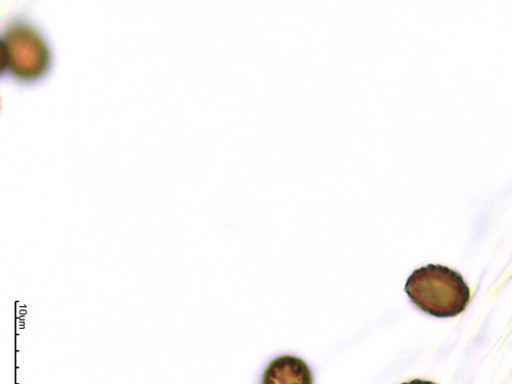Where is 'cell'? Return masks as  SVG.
Wrapping results in <instances>:
<instances>
[{"instance_id": "obj_1", "label": "cell", "mask_w": 512, "mask_h": 384, "mask_svg": "<svg viewBox=\"0 0 512 384\" xmlns=\"http://www.w3.org/2000/svg\"><path fill=\"white\" fill-rule=\"evenodd\" d=\"M405 291L417 308L438 318L460 315L471 301V291L462 276L444 266L429 265L414 271Z\"/></svg>"}, {"instance_id": "obj_2", "label": "cell", "mask_w": 512, "mask_h": 384, "mask_svg": "<svg viewBox=\"0 0 512 384\" xmlns=\"http://www.w3.org/2000/svg\"><path fill=\"white\" fill-rule=\"evenodd\" d=\"M6 65L22 78L38 77L48 66L49 52L44 41L27 26H17L8 32Z\"/></svg>"}, {"instance_id": "obj_3", "label": "cell", "mask_w": 512, "mask_h": 384, "mask_svg": "<svg viewBox=\"0 0 512 384\" xmlns=\"http://www.w3.org/2000/svg\"><path fill=\"white\" fill-rule=\"evenodd\" d=\"M262 384H314V377L304 360L287 355L270 363Z\"/></svg>"}, {"instance_id": "obj_4", "label": "cell", "mask_w": 512, "mask_h": 384, "mask_svg": "<svg viewBox=\"0 0 512 384\" xmlns=\"http://www.w3.org/2000/svg\"><path fill=\"white\" fill-rule=\"evenodd\" d=\"M402 384H436V383H434L432 381L415 379V380H412V381H409V382H405V383H402Z\"/></svg>"}]
</instances>
